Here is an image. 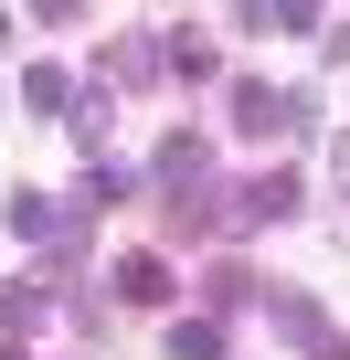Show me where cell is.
<instances>
[{"label":"cell","mask_w":350,"mask_h":360,"mask_svg":"<svg viewBox=\"0 0 350 360\" xmlns=\"http://www.w3.org/2000/svg\"><path fill=\"white\" fill-rule=\"evenodd\" d=\"M234 127H244V138H308V96H276V85H234Z\"/></svg>","instance_id":"1"},{"label":"cell","mask_w":350,"mask_h":360,"mask_svg":"<svg viewBox=\"0 0 350 360\" xmlns=\"http://www.w3.org/2000/svg\"><path fill=\"white\" fill-rule=\"evenodd\" d=\"M11 233H32V244H43V233H64V212H54V191H11Z\"/></svg>","instance_id":"2"},{"label":"cell","mask_w":350,"mask_h":360,"mask_svg":"<svg viewBox=\"0 0 350 360\" xmlns=\"http://www.w3.org/2000/svg\"><path fill=\"white\" fill-rule=\"evenodd\" d=\"M117 297H127V307H159V297H170V276H159L149 255H127V265H117Z\"/></svg>","instance_id":"3"},{"label":"cell","mask_w":350,"mask_h":360,"mask_svg":"<svg viewBox=\"0 0 350 360\" xmlns=\"http://www.w3.org/2000/svg\"><path fill=\"white\" fill-rule=\"evenodd\" d=\"M170 349H181V360H223V328H213V318H181V328H170Z\"/></svg>","instance_id":"4"},{"label":"cell","mask_w":350,"mask_h":360,"mask_svg":"<svg viewBox=\"0 0 350 360\" xmlns=\"http://www.w3.org/2000/svg\"><path fill=\"white\" fill-rule=\"evenodd\" d=\"M329 169H339V191H350V138H339V148H329Z\"/></svg>","instance_id":"5"}]
</instances>
